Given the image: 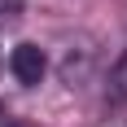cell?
Instances as JSON below:
<instances>
[{
  "mask_svg": "<svg viewBox=\"0 0 127 127\" xmlns=\"http://www.w3.org/2000/svg\"><path fill=\"white\" fill-rule=\"evenodd\" d=\"M9 70H13V79L18 83H39L44 79V70H48V62H44V53L35 48V44H18V48L9 53Z\"/></svg>",
  "mask_w": 127,
  "mask_h": 127,
  "instance_id": "obj_1",
  "label": "cell"
},
{
  "mask_svg": "<svg viewBox=\"0 0 127 127\" xmlns=\"http://www.w3.org/2000/svg\"><path fill=\"white\" fill-rule=\"evenodd\" d=\"M110 88H114L118 96H123V101H127V57H123V62L114 66V75H110Z\"/></svg>",
  "mask_w": 127,
  "mask_h": 127,
  "instance_id": "obj_2",
  "label": "cell"
},
{
  "mask_svg": "<svg viewBox=\"0 0 127 127\" xmlns=\"http://www.w3.org/2000/svg\"><path fill=\"white\" fill-rule=\"evenodd\" d=\"M18 18V0H0V22H13Z\"/></svg>",
  "mask_w": 127,
  "mask_h": 127,
  "instance_id": "obj_3",
  "label": "cell"
},
{
  "mask_svg": "<svg viewBox=\"0 0 127 127\" xmlns=\"http://www.w3.org/2000/svg\"><path fill=\"white\" fill-rule=\"evenodd\" d=\"M9 127H13V123H9Z\"/></svg>",
  "mask_w": 127,
  "mask_h": 127,
  "instance_id": "obj_4",
  "label": "cell"
}]
</instances>
